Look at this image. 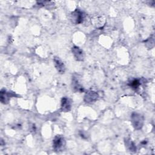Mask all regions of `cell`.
<instances>
[{
	"label": "cell",
	"mask_w": 155,
	"mask_h": 155,
	"mask_svg": "<svg viewBox=\"0 0 155 155\" xmlns=\"http://www.w3.org/2000/svg\"><path fill=\"white\" fill-rule=\"evenodd\" d=\"M99 97V95L97 92L95 91H87L84 97V101L87 104H92L95 102Z\"/></svg>",
	"instance_id": "277c9868"
},
{
	"label": "cell",
	"mask_w": 155,
	"mask_h": 155,
	"mask_svg": "<svg viewBox=\"0 0 155 155\" xmlns=\"http://www.w3.org/2000/svg\"><path fill=\"white\" fill-rule=\"evenodd\" d=\"M125 145L130 152L134 153L136 151V147L134 143L130 139H126L125 140Z\"/></svg>",
	"instance_id": "30bf717a"
},
{
	"label": "cell",
	"mask_w": 155,
	"mask_h": 155,
	"mask_svg": "<svg viewBox=\"0 0 155 155\" xmlns=\"http://www.w3.org/2000/svg\"><path fill=\"white\" fill-rule=\"evenodd\" d=\"M72 87L75 91L83 92L84 91V87L79 83V81L76 77L73 76L72 78Z\"/></svg>",
	"instance_id": "9c48e42d"
},
{
	"label": "cell",
	"mask_w": 155,
	"mask_h": 155,
	"mask_svg": "<svg viewBox=\"0 0 155 155\" xmlns=\"http://www.w3.org/2000/svg\"><path fill=\"white\" fill-rule=\"evenodd\" d=\"M66 142L65 138L62 135H56L53 140V148L55 151L59 152L63 151L65 148Z\"/></svg>",
	"instance_id": "7a4b0ae2"
},
{
	"label": "cell",
	"mask_w": 155,
	"mask_h": 155,
	"mask_svg": "<svg viewBox=\"0 0 155 155\" xmlns=\"http://www.w3.org/2000/svg\"><path fill=\"white\" fill-rule=\"evenodd\" d=\"M145 42L148 48H152L154 46V43L153 36L152 37H150V38L147 39L146 41H145Z\"/></svg>",
	"instance_id": "7c38bea8"
},
{
	"label": "cell",
	"mask_w": 155,
	"mask_h": 155,
	"mask_svg": "<svg viewBox=\"0 0 155 155\" xmlns=\"http://www.w3.org/2000/svg\"><path fill=\"white\" fill-rule=\"evenodd\" d=\"M71 101L67 97H63L61 99V110L63 112L70 111L71 108Z\"/></svg>",
	"instance_id": "52a82bcc"
},
{
	"label": "cell",
	"mask_w": 155,
	"mask_h": 155,
	"mask_svg": "<svg viewBox=\"0 0 155 155\" xmlns=\"http://www.w3.org/2000/svg\"><path fill=\"white\" fill-rule=\"evenodd\" d=\"M53 61L55 68L57 70L58 72L60 74H64L66 70L64 62L58 57H54L53 58Z\"/></svg>",
	"instance_id": "ba28073f"
},
{
	"label": "cell",
	"mask_w": 155,
	"mask_h": 155,
	"mask_svg": "<svg viewBox=\"0 0 155 155\" xmlns=\"http://www.w3.org/2000/svg\"><path fill=\"white\" fill-rule=\"evenodd\" d=\"M140 84V81L138 79H134L128 83V85L135 90H137L139 88Z\"/></svg>",
	"instance_id": "8fae6325"
},
{
	"label": "cell",
	"mask_w": 155,
	"mask_h": 155,
	"mask_svg": "<svg viewBox=\"0 0 155 155\" xmlns=\"http://www.w3.org/2000/svg\"><path fill=\"white\" fill-rule=\"evenodd\" d=\"M14 93L12 92L7 91L5 89L2 88L0 92V101L2 104H7L8 103L10 97L14 96Z\"/></svg>",
	"instance_id": "8992f818"
},
{
	"label": "cell",
	"mask_w": 155,
	"mask_h": 155,
	"mask_svg": "<svg viewBox=\"0 0 155 155\" xmlns=\"http://www.w3.org/2000/svg\"><path fill=\"white\" fill-rule=\"evenodd\" d=\"M71 51L76 60L78 61H83L84 60L85 53L80 47L78 46H73L71 48Z\"/></svg>",
	"instance_id": "5b68a950"
},
{
	"label": "cell",
	"mask_w": 155,
	"mask_h": 155,
	"mask_svg": "<svg viewBox=\"0 0 155 155\" xmlns=\"http://www.w3.org/2000/svg\"><path fill=\"white\" fill-rule=\"evenodd\" d=\"M85 18V13L80 9L76 8L71 13L70 19L72 23L79 24L84 22Z\"/></svg>",
	"instance_id": "3957f363"
},
{
	"label": "cell",
	"mask_w": 155,
	"mask_h": 155,
	"mask_svg": "<svg viewBox=\"0 0 155 155\" xmlns=\"http://www.w3.org/2000/svg\"><path fill=\"white\" fill-rule=\"evenodd\" d=\"M131 122L134 128L136 130H139L143 127L144 117L141 114L133 113L131 116Z\"/></svg>",
	"instance_id": "6da1fadb"
}]
</instances>
